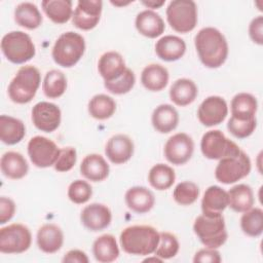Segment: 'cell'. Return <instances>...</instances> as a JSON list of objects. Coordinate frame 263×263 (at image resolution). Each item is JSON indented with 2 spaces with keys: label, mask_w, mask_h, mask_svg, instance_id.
<instances>
[{
  "label": "cell",
  "mask_w": 263,
  "mask_h": 263,
  "mask_svg": "<svg viewBox=\"0 0 263 263\" xmlns=\"http://www.w3.org/2000/svg\"><path fill=\"white\" fill-rule=\"evenodd\" d=\"M194 44L200 62L208 68L221 67L228 57L227 40L216 28L200 29L194 37Z\"/></svg>",
  "instance_id": "cell-1"
},
{
  "label": "cell",
  "mask_w": 263,
  "mask_h": 263,
  "mask_svg": "<svg viewBox=\"0 0 263 263\" xmlns=\"http://www.w3.org/2000/svg\"><path fill=\"white\" fill-rule=\"evenodd\" d=\"M119 241L125 253L147 256L155 252L159 242V232L149 225H134L121 231Z\"/></svg>",
  "instance_id": "cell-2"
},
{
  "label": "cell",
  "mask_w": 263,
  "mask_h": 263,
  "mask_svg": "<svg viewBox=\"0 0 263 263\" xmlns=\"http://www.w3.org/2000/svg\"><path fill=\"white\" fill-rule=\"evenodd\" d=\"M41 82L39 70L32 65L23 66L10 81L7 91L9 99L16 104H27L35 97Z\"/></svg>",
  "instance_id": "cell-3"
},
{
  "label": "cell",
  "mask_w": 263,
  "mask_h": 263,
  "mask_svg": "<svg viewBox=\"0 0 263 263\" xmlns=\"http://www.w3.org/2000/svg\"><path fill=\"white\" fill-rule=\"evenodd\" d=\"M85 51L84 38L75 32L63 33L52 47V59L55 64L64 68L75 66Z\"/></svg>",
  "instance_id": "cell-4"
},
{
  "label": "cell",
  "mask_w": 263,
  "mask_h": 263,
  "mask_svg": "<svg viewBox=\"0 0 263 263\" xmlns=\"http://www.w3.org/2000/svg\"><path fill=\"white\" fill-rule=\"evenodd\" d=\"M194 233L206 248L218 249L222 247L228 237L225 220L222 214L200 215L193 224Z\"/></svg>",
  "instance_id": "cell-5"
},
{
  "label": "cell",
  "mask_w": 263,
  "mask_h": 263,
  "mask_svg": "<svg viewBox=\"0 0 263 263\" xmlns=\"http://www.w3.org/2000/svg\"><path fill=\"white\" fill-rule=\"evenodd\" d=\"M1 49L5 58L13 64H24L33 59L36 53L31 37L23 31L5 34L1 40Z\"/></svg>",
  "instance_id": "cell-6"
},
{
  "label": "cell",
  "mask_w": 263,
  "mask_h": 263,
  "mask_svg": "<svg viewBox=\"0 0 263 263\" xmlns=\"http://www.w3.org/2000/svg\"><path fill=\"white\" fill-rule=\"evenodd\" d=\"M166 20L173 30L188 33L197 25V6L192 0H173L166 8Z\"/></svg>",
  "instance_id": "cell-7"
},
{
  "label": "cell",
  "mask_w": 263,
  "mask_h": 263,
  "mask_svg": "<svg viewBox=\"0 0 263 263\" xmlns=\"http://www.w3.org/2000/svg\"><path fill=\"white\" fill-rule=\"evenodd\" d=\"M252 168L251 159L240 150L236 155L220 159L215 170L217 181L223 184H233L247 177Z\"/></svg>",
  "instance_id": "cell-8"
},
{
  "label": "cell",
  "mask_w": 263,
  "mask_h": 263,
  "mask_svg": "<svg viewBox=\"0 0 263 263\" xmlns=\"http://www.w3.org/2000/svg\"><path fill=\"white\" fill-rule=\"evenodd\" d=\"M200 150L205 158L222 159L236 155L241 149L219 129L206 132L200 142Z\"/></svg>",
  "instance_id": "cell-9"
},
{
  "label": "cell",
  "mask_w": 263,
  "mask_h": 263,
  "mask_svg": "<svg viewBox=\"0 0 263 263\" xmlns=\"http://www.w3.org/2000/svg\"><path fill=\"white\" fill-rule=\"evenodd\" d=\"M32 242L30 229L20 223H13L0 229V252L3 254H21Z\"/></svg>",
  "instance_id": "cell-10"
},
{
  "label": "cell",
  "mask_w": 263,
  "mask_h": 263,
  "mask_svg": "<svg viewBox=\"0 0 263 263\" xmlns=\"http://www.w3.org/2000/svg\"><path fill=\"white\" fill-rule=\"evenodd\" d=\"M28 154L35 166L44 168L55 163L60 154V148L48 138L35 136L28 143Z\"/></svg>",
  "instance_id": "cell-11"
},
{
  "label": "cell",
  "mask_w": 263,
  "mask_h": 263,
  "mask_svg": "<svg viewBox=\"0 0 263 263\" xmlns=\"http://www.w3.org/2000/svg\"><path fill=\"white\" fill-rule=\"evenodd\" d=\"M194 151V142L190 136L185 133L173 135L165 143L163 153L166 160L175 165L186 163Z\"/></svg>",
  "instance_id": "cell-12"
},
{
  "label": "cell",
  "mask_w": 263,
  "mask_h": 263,
  "mask_svg": "<svg viewBox=\"0 0 263 263\" xmlns=\"http://www.w3.org/2000/svg\"><path fill=\"white\" fill-rule=\"evenodd\" d=\"M102 8L101 0H79L72 15L73 25L84 31L93 29L100 22Z\"/></svg>",
  "instance_id": "cell-13"
},
{
  "label": "cell",
  "mask_w": 263,
  "mask_h": 263,
  "mask_svg": "<svg viewBox=\"0 0 263 263\" xmlns=\"http://www.w3.org/2000/svg\"><path fill=\"white\" fill-rule=\"evenodd\" d=\"M228 114L226 101L219 96H211L202 101L197 110V118L201 124L211 127L222 123Z\"/></svg>",
  "instance_id": "cell-14"
},
{
  "label": "cell",
  "mask_w": 263,
  "mask_h": 263,
  "mask_svg": "<svg viewBox=\"0 0 263 263\" xmlns=\"http://www.w3.org/2000/svg\"><path fill=\"white\" fill-rule=\"evenodd\" d=\"M61 119V109L53 103L39 102L32 109V121L41 132H54L60 126Z\"/></svg>",
  "instance_id": "cell-15"
},
{
  "label": "cell",
  "mask_w": 263,
  "mask_h": 263,
  "mask_svg": "<svg viewBox=\"0 0 263 263\" xmlns=\"http://www.w3.org/2000/svg\"><path fill=\"white\" fill-rule=\"evenodd\" d=\"M80 220L86 229L95 232L101 231L110 225L112 213L107 205L95 202L86 205L82 210Z\"/></svg>",
  "instance_id": "cell-16"
},
{
  "label": "cell",
  "mask_w": 263,
  "mask_h": 263,
  "mask_svg": "<svg viewBox=\"0 0 263 263\" xmlns=\"http://www.w3.org/2000/svg\"><path fill=\"white\" fill-rule=\"evenodd\" d=\"M134 150L133 140L126 135L118 134L108 140L105 147V154L112 163L122 164L132 158Z\"/></svg>",
  "instance_id": "cell-17"
},
{
  "label": "cell",
  "mask_w": 263,
  "mask_h": 263,
  "mask_svg": "<svg viewBox=\"0 0 263 263\" xmlns=\"http://www.w3.org/2000/svg\"><path fill=\"white\" fill-rule=\"evenodd\" d=\"M124 199L127 208L137 214L148 213L155 204L154 194L143 186H134L127 189Z\"/></svg>",
  "instance_id": "cell-18"
},
{
  "label": "cell",
  "mask_w": 263,
  "mask_h": 263,
  "mask_svg": "<svg viewBox=\"0 0 263 263\" xmlns=\"http://www.w3.org/2000/svg\"><path fill=\"white\" fill-rule=\"evenodd\" d=\"M138 32L148 38H156L160 36L165 29L162 17L151 9H146L139 12L135 21Z\"/></svg>",
  "instance_id": "cell-19"
},
{
  "label": "cell",
  "mask_w": 263,
  "mask_h": 263,
  "mask_svg": "<svg viewBox=\"0 0 263 263\" xmlns=\"http://www.w3.org/2000/svg\"><path fill=\"white\" fill-rule=\"evenodd\" d=\"M63 242V230L55 224H44L37 231L38 248L46 254H53L58 252L62 248Z\"/></svg>",
  "instance_id": "cell-20"
},
{
  "label": "cell",
  "mask_w": 263,
  "mask_h": 263,
  "mask_svg": "<svg viewBox=\"0 0 263 263\" xmlns=\"http://www.w3.org/2000/svg\"><path fill=\"white\" fill-rule=\"evenodd\" d=\"M185 51V41L175 35L163 36L155 44V52L157 57L165 62H174L180 60L184 55Z\"/></svg>",
  "instance_id": "cell-21"
},
{
  "label": "cell",
  "mask_w": 263,
  "mask_h": 263,
  "mask_svg": "<svg viewBox=\"0 0 263 263\" xmlns=\"http://www.w3.org/2000/svg\"><path fill=\"white\" fill-rule=\"evenodd\" d=\"M109 164L100 154H88L81 161L80 174L91 182L104 181L109 176Z\"/></svg>",
  "instance_id": "cell-22"
},
{
  "label": "cell",
  "mask_w": 263,
  "mask_h": 263,
  "mask_svg": "<svg viewBox=\"0 0 263 263\" xmlns=\"http://www.w3.org/2000/svg\"><path fill=\"white\" fill-rule=\"evenodd\" d=\"M126 66L122 55L117 51H107L103 53L98 63V70L104 82L118 78L125 71Z\"/></svg>",
  "instance_id": "cell-23"
},
{
  "label": "cell",
  "mask_w": 263,
  "mask_h": 263,
  "mask_svg": "<svg viewBox=\"0 0 263 263\" xmlns=\"http://www.w3.org/2000/svg\"><path fill=\"white\" fill-rule=\"evenodd\" d=\"M151 122L158 133L168 134L178 126L179 113L172 105L161 104L153 110Z\"/></svg>",
  "instance_id": "cell-24"
},
{
  "label": "cell",
  "mask_w": 263,
  "mask_h": 263,
  "mask_svg": "<svg viewBox=\"0 0 263 263\" xmlns=\"http://www.w3.org/2000/svg\"><path fill=\"white\" fill-rule=\"evenodd\" d=\"M228 206V194L217 185L210 186L203 193L201 199V211L203 215H218Z\"/></svg>",
  "instance_id": "cell-25"
},
{
  "label": "cell",
  "mask_w": 263,
  "mask_h": 263,
  "mask_svg": "<svg viewBox=\"0 0 263 263\" xmlns=\"http://www.w3.org/2000/svg\"><path fill=\"white\" fill-rule=\"evenodd\" d=\"M168 79L170 74L167 69L159 64H150L141 73V82L150 91L162 90L167 85Z\"/></svg>",
  "instance_id": "cell-26"
},
{
  "label": "cell",
  "mask_w": 263,
  "mask_h": 263,
  "mask_svg": "<svg viewBox=\"0 0 263 263\" xmlns=\"http://www.w3.org/2000/svg\"><path fill=\"white\" fill-rule=\"evenodd\" d=\"M1 172L3 175L12 180L24 178L29 171V164L26 158L18 152H5L0 160Z\"/></svg>",
  "instance_id": "cell-27"
},
{
  "label": "cell",
  "mask_w": 263,
  "mask_h": 263,
  "mask_svg": "<svg viewBox=\"0 0 263 263\" xmlns=\"http://www.w3.org/2000/svg\"><path fill=\"white\" fill-rule=\"evenodd\" d=\"M198 89L195 82L188 78L177 79L170 88V99L177 106L184 107L193 103Z\"/></svg>",
  "instance_id": "cell-28"
},
{
  "label": "cell",
  "mask_w": 263,
  "mask_h": 263,
  "mask_svg": "<svg viewBox=\"0 0 263 263\" xmlns=\"http://www.w3.org/2000/svg\"><path fill=\"white\" fill-rule=\"evenodd\" d=\"M228 206L237 213H243L252 209L255 203L254 192L251 186L247 184H237L229 189Z\"/></svg>",
  "instance_id": "cell-29"
},
{
  "label": "cell",
  "mask_w": 263,
  "mask_h": 263,
  "mask_svg": "<svg viewBox=\"0 0 263 263\" xmlns=\"http://www.w3.org/2000/svg\"><path fill=\"white\" fill-rule=\"evenodd\" d=\"M26 135L24 122L17 118L1 115L0 116V140L6 145L20 143Z\"/></svg>",
  "instance_id": "cell-30"
},
{
  "label": "cell",
  "mask_w": 263,
  "mask_h": 263,
  "mask_svg": "<svg viewBox=\"0 0 263 263\" xmlns=\"http://www.w3.org/2000/svg\"><path fill=\"white\" fill-rule=\"evenodd\" d=\"M92 254L95 259L101 263H110L119 256V248L112 234H103L92 243Z\"/></svg>",
  "instance_id": "cell-31"
},
{
  "label": "cell",
  "mask_w": 263,
  "mask_h": 263,
  "mask_svg": "<svg viewBox=\"0 0 263 263\" xmlns=\"http://www.w3.org/2000/svg\"><path fill=\"white\" fill-rule=\"evenodd\" d=\"M231 115L237 119H251L256 117L258 109L257 99L248 92H239L231 100Z\"/></svg>",
  "instance_id": "cell-32"
},
{
  "label": "cell",
  "mask_w": 263,
  "mask_h": 263,
  "mask_svg": "<svg viewBox=\"0 0 263 263\" xmlns=\"http://www.w3.org/2000/svg\"><path fill=\"white\" fill-rule=\"evenodd\" d=\"M71 0H43L42 9L49 20L55 24H65L73 15Z\"/></svg>",
  "instance_id": "cell-33"
},
{
  "label": "cell",
  "mask_w": 263,
  "mask_h": 263,
  "mask_svg": "<svg viewBox=\"0 0 263 263\" xmlns=\"http://www.w3.org/2000/svg\"><path fill=\"white\" fill-rule=\"evenodd\" d=\"M14 20L18 26L34 30L40 27L42 15L35 4L31 2H22L14 9Z\"/></svg>",
  "instance_id": "cell-34"
},
{
  "label": "cell",
  "mask_w": 263,
  "mask_h": 263,
  "mask_svg": "<svg viewBox=\"0 0 263 263\" xmlns=\"http://www.w3.org/2000/svg\"><path fill=\"white\" fill-rule=\"evenodd\" d=\"M116 111V103L110 96L100 93L93 96L88 102V113L98 120L110 118Z\"/></svg>",
  "instance_id": "cell-35"
},
{
  "label": "cell",
  "mask_w": 263,
  "mask_h": 263,
  "mask_svg": "<svg viewBox=\"0 0 263 263\" xmlns=\"http://www.w3.org/2000/svg\"><path fill=\"white\" fill-rule=\"evenodd\" d=\"M175 171L164 163H157L153 165L148 174V181L150 185L159 191L171 188L175 183Z\"/></svg>",
  "instance_id": "cell-36"
},
{
  "label": "cell",
  "mask_w": 263,
  "mask_h": 263,
  "mask_svg": "<svg viewBox=\"0 0 263 263\" xmlns=\"http://www.w3.org/2000/svg\"><path fill=\"white\" fill-rule=\"evenodd\" d=\"M44 95L49 99L62 97L67 89V78L60 70H50L45 74L42 83Z\"/></svg>",
  "instance_id": "cell-37"
},
{
  "label": "cell",
  "mask_w": 263,
  "mask_h": 263,
  "mask_svg": "<svg viewBox=\"0 0 263 263\" xmlns=\"http://www.w3.org/2000/svg\"><path fill=\"white\" fill-rule=\"evenodd\" d=\"M240 227L245 234L258 237L263 232V211L260 208H252L243 212L240 218Z\"/></svg>",
  "instance_id": "cell-38"
},
{
  "label": "cell",
  "mask_w": 263,
  "mask_h": 263,
  "mask_svg": "<svg viewBox=\"0 0 263 263\" xmlns=\"http://www.w3.org/2000/svg\"><path fill=\"white\" fill-rule=\"evenodd\" d=\"M199 196V187L191 181L179 183L173 192L175 201L181 205H190L196 201Z\"/></svg>",
  "instance_id": "cell-39"
},
{
  "label": "cell",
  "mask_w": 263,
  "mask_h": 263,
  "mask_svg": "<svg viewBox=\"0 0 263 263\" xmlns=\"http://www.w3.org/2000/svg\"><path fill=\"white\" fill-rule=\"evenodd\" d=\"M180 249V245L176 235L171 232H160L159 242L155 250V255L162 260L171 259L175 257Z\"/></svg>",
  "instance_id": "cell-40"
},
{
  "label": "cell",
  "mask_w": 263,
  "mask_h": 263,
  "mask_svg": "<svg viewBox=\"0 0 263 263\" xmlns=\"http://www.w3.org/2000/svg\"><path fill=\"white\" fill-rule=\"evenodd\" d=\"M136 82V76L135 73L129 69L126 68L122 75H120L118 78L104 82V86L108 91L114 95H124L127 93L132 88L134 87Z\"/></svg>",
  "instance_id": "cell-41"
},
{
  "label": "cell",
  "mask_w": 263,
  "mask_h": 263,
  "mask_svg": "<svg viewBox=\"0 0 263 263\" xmlns=\"http://www.w3.org/2000/svg\"><path fill=\"white\" fill-rule=\"evenodd\" d=\"M256 126V117L251 119H237L231 116L227 122V129L237 139H245L250 137L255 132Z\"/></svg>",
  "instance_id": "cell-42"
},
{
  "label": "cell",
  "mask_w": 263,
  "mask_h": 263,
  "mask_svg": "<svg viewBox=\"0 0 263 263\" xmlns=\"http://www.w3.org/2000/svg\"><path fill=\"white\" fill-rule=\"evenodd\" d=\"M92 195V188L89 183L83 180H75L68 187L69 199L77 204L87 202Z\"/></svg>",
  "instance_id": "cell-43"
},
{
  "label": "cell",
  "mask_w": 263,
  "mask_h": 263,
  "mask_svg": "<svg viewBox=\"0 0 263 263\" xmlns=\"http://www.w3.org/2000/svg\"><path fill=\"white\" fill-rule=\"evenodd\" d=\"M77 153L73 147H65L60 149L59 157L53 164L54 170L61 173L69 172L76 163Z\"/></svg>",
  "instance_id": "cell-44"
},
{
  "label": "cell",
  "mask_w": 263,
  "mask_h": 263,
  "mask_svg": "<svg viewBox=\"0 0 263 263\" xmlns=\"http://www.w3.org/2000/svg\"><path fill=\"white\" fill-rule=\"evenodd\" d=\"M249 35L252 41L258 45L263 44V16L258 15L252 20L249 26Z\"/></svg>",
  "instance_id": "cell-45"
},
{
  "label": "cell",
  "mask_w": 263,
  "mask_h": 263,
  "mask_svg": "<svg viewBox=\"0 0 263 263\" xmlns=\"http://www.w3.org/2000/svg\"><path fill=\"white\" fill-rule=\"evenodd\" d=\"M222 261L221 256L219 251H217L216 249H212V248H205V249H201L198 252L195 253L194 258H193V262L197 263V262H210V263H220Z\"/></svg>",
  "instance_id": "cell-46"
},
{
  "label": "cell",
  "mask_w": 263,
  "mask_h": 263,
  "mask_svg": "<svg viewBox=\"0 0 263 263\" xmlns=\"http://www.w3.org/2000/svg\"><path fill=\"white\" fill-rule=\"evenodd\" d=\"M15 213V203L9 197H0V224L8 222Z\"/></svg>",
  "instance_id": "cell-47"
},
{
  "label": "cell",
  "mask_w": 263,
  "mask_h": 263,
  "mask_svg": "<svg viewBox=\"0 0 263 263\" xmlns=\"http://www.w3.org/2000/svg\"><path fill=\"white\" fill-rule=\"evenodd\" d=\"M64 263H88L87 255L80 250H70L62 260Z\"/></svg>",
  "instance_id": "cell-48"
},
{
  "label": "cell",
  "mask_w": 263,
  "mask_h": 263,
  "mask_svg": "<svg viewBox=\"0 0 263 263\" xmlns=\"http://www.w3.org/2000/svg\"><path fill=\"white\" fill-rule=\"evenodd\" d=\"M164 0H160V1H155V0H149V1H142V4H144L145 6L149 7V8H159L160 6H162L164 4Z\"/></svg>",
  "instance_id": "cell-49"
},
{
  "label": "cell",
  "mask_w": 263,
  "mask_h": 263,
  "mask_svg": "<svg viewBox=\"0 0 263 263\" xmlns=\"http://www.w3.org/2000/svg\"><path fill=\"white\" fill-rule=\"evenodd\" d=\"M162 262V259L161 258H159V257H157L156 255H155V257H151V258H147V259H145L144 260V262Z\"/></svg>",
  "instance_id": "cell-50"
},
{
  "label": "cell",
  "mask_w": 263,
  "mask_h": 263,
  "mask_svg": "<svg viewBox=\"0 0 263 263\" xmlns=\"http://www.w3.org/2000/svg\"><path fill=\"white\" fill-rule=\"evenodd\" d=\"M111 3H112V4H114V5H118V6H120V5H126V4L130 3V1H128V2H123V3H122V2H120V3H119V2H114V1H111Z\"/></svg>",
  "instance_id": "cell-51"
}]
</instances>
